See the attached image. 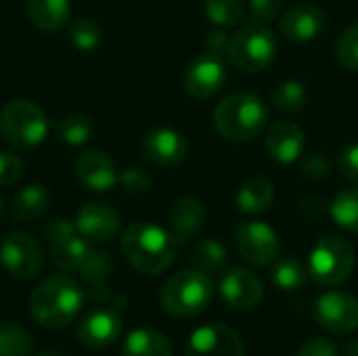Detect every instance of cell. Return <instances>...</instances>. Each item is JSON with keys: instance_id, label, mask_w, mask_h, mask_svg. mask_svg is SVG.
I'll return each mask as SVG.
<instances>
[{"instance_id": "cell-7", "label": "cell", "mask_w": 358, "mask_h": 356, "mask_svg": "<svg viewBox=\"0 0 358 356\" xmlns=\"http://www.w3.org/2000/svg\"><path fill=\"white\" fill-rule=\"evenodd\" d=\"M277 52V40L273 31L260 21L245 25L231 38L229 59L235 67L243 71H260L264 69Z\"/></svg>"}, {"instance_id": "cell-19", "label": "cell", "mask_w": 358, "mask_h": 356, "mask_svg": "<svg viewBox=\"0 0 358 356\" xmlns=\"http://www.w3.org/2000/svg\"><path fill=\"white\" fill-rule=\"evenodd\" d=\"M268 155L279 164H292L304 151V132L298 124L289 120L277 122L266 134Z\"/></svg>"}, {"instance_id": "cell-31", "label": "cell", "mask_w": 358, "mask_h": 356, "mask_svg": "<svg viewBox=\"0 0 358 356\" xmlns=\"http://www.w3.org/2000/svg\"><path fill=\"white\" fill-rule=\"evenodd\" d=\"M331 216L342 229H346L350 233H358V189L342 191L334 199Z\"/></svg>"}, {"instance_id": "cell-28", "label": "cell", "mask_w": 358, "mask_h": 356, "mask_svg": "<svg viewBox=\"0 0 358 356\" xmlns=\"http://www.w3.org/2000/svg\"><path fill=\"white\" fill-rule=\"evenodd\" d=\"M34 338L17 323H0V356H31Z\"/></svg>"}, {"instance_id": "cell-39", "label": "cell", "mask_w": 358, "mask_h": 356, "mask_svg": "<svg viewBox=\"0 0 358 356\" xmlns=\"http://www.w3.org/2000/svg\"><path fill=\"white\" fill-rule=\"evenodd\" d=\"M283 2L285 0H250V8L258 21H273L279 17Z\"/></svg>"}, {"instance_id": "cell-8", "label": "cell", "mask_w": 358, "mask_h": 356, "mask_svg": "<svg viewBox=\"0 0 358 356\" xmlns=\"http://www.w3.org/2000/svg\"><path fill=\"white\" fill-rule=\"evenodd\" d=\"M44 239L48 243L50 260L57 269L65 273H78L88 250L90 241L80 235L76 222L57 218L44 229Z\"/></svg>"}, {"instance_id": "cell-37", "label": "cell", "mask_w": 358, "mask_h": 356, "mask_svg": "<svg viewBox=\"0 0 358 356\" xmlns=\"http://www.w3.org/2000/svg\"><path fill=\"white\" fill-rule=\"evenodd\" d=\"M23 176V162L10 151H0V187L15 185Z\"/></svg>"}, {"instance_id": "cell-1", "label": "cell", "mask_w": 358, "mask_h": 356, "mask_svg": "<svg viewBox=\"0 0 358 356\" xmlns=\"http://www.w3.org/2000/svg\"><path fill=\"white\" fill-rule=\"evenodd\" d=\"M178 241L172 231L151 222H134L122 237V254L126 262L143 275H159L176 258Z\"/></svg>"}, {"instance_id": "cell-16", "label": "cell", "mask_w": 358, "mask_h": 356, "mask_svg": "<svg viewBox=\"0 0 358 356\" xmlns=\"http://www.w3.org/2000/svg\"><path fill=\"white\" fill-rule=\"evenodd\" d=\"M189 151L187 138L172 128H153L143 138V153L145 157L162 168L178 166Z\"/></svg>"}, {"instance_id": "cell-25", "label": "cell", "mask_w": 358, "mask_h": 356, "mask_svg": "<svg viewBox=\"0 0 358 356\" xmlns=\"http://www.w3.org/2000/svg\"><path fill=\"white\" fill-rule=\"evenodd\" d=\"M275 199V187L268 178L254 176L237 193V208L245 214H260L271 208Z\"/></svg>"}, {"instance_id": "cell-13", "label": "cell", "mask_w": 358, "mask_h": 356, "mask_svg": "<svg viewBox=\"0 0 358 356\" xmlns=\"http://www.w3.org/2000/svg\"><path fill=\"white\" fill-rule=\"evenodd\" d=\"M122 334V317L115 308H92L86 313L78 327H76V338L88 346V348H109L111 344L117 342Z\"/></svg>"}, {"instance_id": "cell-29", "label": "cell", "mask_w": 358, "mask_h": 356, "mask_svg": "<svg viewBox=\"0 0 358 356\" xmlns=\"http://www.w3.org/2000/svg\"><path fill=\"white\" fill-rule=\"evenodd\" d=\"M59 138L71 147H78V145H84L90 136H92V120L88 115H82V113H71V115H65L63 120L57 122L55 126Z\"/></svg>"}, {"instance_id": "cell-36", "label": "cell", "mask_w": 358, "mask_h": 356, "mask_svg": "<svg viewBox=\"0 0 358 356\" xmlns=\"http://www.w3.org/2000/svg\"><path fill=\"white\" fill-rule=\"evenodd\" d=\"M120 183H122L124 191L132 193V195H145L151 189V176L141 168H128L126 172H122Z\"/></svg>"}, {"instance_id": "cell-27", "label": "cell", "mask_w": 358, "mask_h": 356, "mask_svg": "<svg viewBox=\"0 0 358 356\" xmlns=\"http://www.w3.org/2000/svg\"><path fill=\"white\" fill-rule=\"evenodd\" d=\"M308 266H304L302 260L298 258H281L275 260V266L271 271L273 283L283 290V292H298L306 285L308 281Z\"/></svg>"}, {"instance_id": "cell-35", "label": "cell", "mask_w": 358, "mask_h": 356, "mask_svg": "<svg viewBox=\"0 0 358 356\" xmlns=\"http://www.w3.org/2000/svg\"><path fill=\"white\" fill-rule=\"evenodd\" d=\"M336 57L346 67L358 71V23L350 25L336 42Z\"/></svg>"}, {"instance_id": "cell-18", "label": "cell", "mask_w": 358, "mask_h": 356, "mask_svg": "<svg viewBox=\"0 0 358 356\" xmlns=\"http://www.w3.org/2000/svg\"><path fill=\"white\" fill-rule=\"evenodd\" d=\"M76 178L88 191H109L120 180V174L105 151H84L76 159Z\"/></svg>"}, {"instance_id": "cell-23", "label": "cell", "mask_w": 358, "mask_h": 356, "mask_svg": "<svg viewBox=\"0 0 358 356\" xmlns=\"http://www.w3.org/2000/svg\"><path fill=\"white\" fill-rule=\"evenodd\" d=\"M172 342L155 329H134L126 336L122 356H172Z\"/></svg>"}, {"instance_id": "cell-3", "label": "cell", "mask_w": 358, "mask_h": 356, "mask_svg": "<svg viewBox=\"0 0 358 356\" xmlns=\"http://www.w3.org/2000/svg\"><path fill=\"white\" fill-rule=\"evenodd\" d=\"M266 122V105L250 92L227 97L214 111V126L229 141H252L264 130Z\"/></svg>"}, {"instance_id": "cell-9", "label": "cell", "mask_w": 358, "mask_h": 356, "mask_svg": "<svg viewBox=\"0 0 358 356\" xmlns=\"http://www.w3.org/2000/svg\"><path fill=\"white\" fill-rule=\"evenodd\" d=\"M0 262L17 279H34L44 269V250L27 233H10L0 243Z\"/></svg>"}, {"instance_id": "cell-2", "label": "cell", "mask_w": 358, "mask_h": 356, "mask_svg": "<svg viewBox=\"0 0 358 356\" xmlns=\"http://www.w3.org/2000/svg\"><path fill=\"white\" fill-rule=\"evenodd\" d=\"M86 292L69 275H52L44 279L29 296V313L44 329H61L82 311Z\"/></svg>"}, {"instance_id": "cell-17", "label": "cell", "mask_w": 358, "mask_h": 356, "mask_svg": "<svg viewBox=\"0 0 358 356\" xmlns=\"http://www.w3.org/2000/svg\"><path fill=\"white\" fill-rule=\"evenodd\" d=\"M76 227L82 237L94 243H107L111 241L120 231V214L101 201H90L84 208H80L76 216Z\"/></svg>"}, {"instance_id": "cell-38", "label": "cell", "mask_w": 358, "mask_h": 356, "mask_svg": "<svg viewBox=\"0 0 358 356\" xmlns=\"http://www.w3.org/2000/svg\"><path fill=\"white\" fill-rule=\"evenodd\" d=\"M340 170L342 174L350 180L358 185V143H352V145H346L342 151H340Z\"/></svg>"}, {"instance_id": "cell-26", "label": "cell", "mask_w": 358, "mask_h": 356, "mask_svg": "<svg viewBox=\"0 0 358 356\" xmlns=\"http://www.w3.org/2000/svg\"><path fill=\"white\" fill-rule=\"evenodd\" d=\"M191 262H193L195 271H199L208 277H214V275L222 273L227 266V250L216 239H203L195 245V250L191 254Z\"/></svg>"}, {"instance_id": "cell-20", "label": "cell", "mask_w": 358, "mask_h": 356, "mask_svg": "<svg viewBox=\"0 0 358 356\" xmlns=\"http://www.w3.org/2000/svg\"><path fill=\"white\" fill-rule=\"evenodd\" d=\"M325 27V15L313 4H298L281 19V31L287 40L310 42Z\"/></svg>"}, {"instance_id": "cell-5", "label": "cell", "mask_w": 358, "mask_h": 356, "mask_svg": "<svg viewBox=\"0 0 358 356\" xmlns=\"http://www.w3.org/2000/svg\"><path fill=\"white\" fill-rule=\"evenodd\" d=\"M46 132L48 120L36 103L13 99L0 109V134L15 149H31L40 145Z\"/></svg>"}, {"instance_id": "cell-41", "label": "cell", "mask_w": 358, "mask_h": 356, "mask_svg": "<svg viewBox=\"0 0 358 356\" xmlns=\"http://www.w3.org/2000/svg\"><path fill=\"white\" fill-rule=\"evenodd\" d=\"M206 48H208L210 55L222 59V55H229V48H231V38H229V34L222 31V29L212 31V34L206 38Z\"/></svg>"}, {"instance_id": "cell-44", "label": "cell", "mask_w": 358, "mask_h": 356, "mask_svg": "<svg viewBox=\"0 0 358 356\" xmlns=\"http://www.w3.org/2000/svg\"><path fill=\"white\" fill-rule=\"evenodd\" d=\"M36 356H63L61 353H57V350H42V353H38Z\"/></svg>"}, {"instance_id": "cell-11", "label": "cell", "mask_w": 358, "mask_h": 356, "mask_svg": "<svg viewBox=\"0 0 358 356\" xmlns=\"http://www.w3.org/2000/svg\"><path fill=\"white\" fill-rule=\"evenodd\" d=\"M185 356H245V348L235 329L222 323H210L191 334Z\"/></svg>"}, {"instance_id": "cell-14", "label": "cell", "mask_w": 358, "mask_h": 356, "mask_svg": "<svg viewBox=\"0 0 358 356\" xmlns=\"http://www.w3.org/2000/svg\"><path fill=\"white\" fill-rule=\"evenodd\" d=\"M227 82V69L222 65L220 57H214L210 52L197 57L193 63H189L185 71V88L195 99H210Z\"/></svg>"}, {"instance_id": "cell-24", "label": "cell", "mask_w": 358, "mask_h": 356, "mask_svg": "<svg viewBox=\"0 0 358 356\" xmlns=\"http://www.w3.org/2000/svg\"><path fill=\"white\" fill-rule=\"evenodd\" d=\"M25 8L29 21L44 31L63 27L69 17V0H27Z\"/></svg>"}, {"instance_id": "cell-42", "label": "cell", "mask_w": 358, "mask_h": 356, "mask_svg": "<svg viewBox=\"0 0 358 356\" xmlns=\"http://www.w3.org/2000/svg\"><path fill=\"white\" fill-rule=\"evenodd\" d=\"M111 298H113L111 290L103 283H92V287L86 292V300L92 304H105V302H111Z\"/></svg>"}, {"instance_id": "cell-12", "label": "cell", "mask_w": 358, "mask_h": 356, "mask_svg": "<svg viewBox=\"0 0 358 356\" xmlns=\"http://www.w3.org/2000/svg\"><path fill=\"white\" fill-rule=\"evenodd\" d=\"M315 317L331 334H350L358 327V300L348 292H327L317 300Z\"/></svg>"}, {"instance_id": "cell-10", "label": "cell", "mask_w": 358, "mask_h": 356, "mask_svg": "<svg viewBox=\"0 0 358 356\" xmlns=\"http://www.w3.org/2000/svg\"><path fill=\"white\" fill-rule=\"evenodd\" d=\"M235 245L239 256L256 266H268L279 258V237L277 233L260 220H248L239 225L235 233Z\"/></svg>"}, {"instance_id": "cell-4", "label": "cell", "mask_w": 358, "mask_h": 356, "mask_svg": "<svg viewBox=\"0 0 358 356\" xmlns=\"http://www.w3.org/2000/svg\"><path fill=\"white\" fill-rule=\"evenodd\" d=\"M214 298L212 279L195 269L180 271L162 287V306L174 317H197Z\"/></svg>"}, {"instance_id": "cell-21", "label": "cell", "mask_w": 358, "mask_h": 356, "mask_svg": "<svg viewBox=\"0 0 358 356\" xmlns=\"http://www.w3.org/2000/svg\"><path fill=\"white\" fill-rule=\"evenodd\" d=\"M206 222V208L195 197L178 199L170 210V229L176 241L182 245L191 237H195Z\"/></svg>"}, {"instance_id": "cell-15", "label": "cell", "mask_w": 358, "mask_h": 356, "mask_svg": "<svg viewBox=\"0 0 358 356\" xmlns=\"http://www.w3.org/2000/svg\"><path fill=\"white\" fill-rule=\"evenodd\" d=\"M220 294L224 302L235 311H252L264 298L262 281L248 269H231L220 281Z\"/></svg>"}, {"instance_id": "cell-30", "label": "cell", "mask_w": 358, "mask_h": 356, "mask_svg": "<svg viewBox=\"0 0 358 356\" xmlns=\"http://www.w3.org/2000/svg\"><path fill=\"white\" fill-rule=\"evenodd\" d=\"M111 273H113V258L109 256V252L90 245L78 275L88 283H103L105 279L111 277Z\"/></svg>"}, {"instance_id": "cell-33", "label": "cell", "mask_w": 358, "mask_h": 356, "mask_svg": "<svg viewBox=\"0 0 358 356\" xmlns=\"http://www.w3.org/2000/svg\"><path fill=\"white\" fill-rule=\"evenodd\" d=\"M206 15L212 23L220 27H231L243 19L245 8L241 0H206Z\"/></svg>"}, {"instance_id": "cell-6", "label": "cell", "mask_w": 358, "mask_h": 356, "mask_svg": "<svg viewBox=\"0 0 358 356\" xmlns=\"http://www.w3.org/2000/svg\"><path fill=\"white\" fill-rule=\"evenodd\" d=\"M352 269L355 250L346 239L338 235H327L319 239L308 258V275L317 285L323 287H336L344 283L352 275Z\"/></svg>"}, {"instance_id": "cell-43", "label": "cell", "mask_w": 358, "mask_h": 356, "mask_svg": "<svg viewBox=\"0 0 358 356\" xmlns=\"http://www.w3.org/2000/svg\"><path fill=\"white\" fill-rule=\"evenodd\" d=\"M346 356H358V340H355V342H350L348 346H346Z\"/></svg>"}, {"instance_id": "cell-40", "label": "cell", "mask_w": 358, "mask_h": 356, "mask_svg": "<svg viewBox=\"0 0 358 356\" xmlns=\"http://www.w3.org/2000/svg\"><path fill=\"white\" fill-rule=\"evenodd\" d=\"M298 356H340V353L334 342H329L325 338H315L300 346Z\"/></svg>"}, {"instance_id": "cell-32", "label": "cell", "mask_w": 358, "mask_h": 356, "mask_svg": "<svg viewBox=\"0 0 358 356\" xmlns=\"http://www.w3.org/2000/svg\"><path fill=\"white\" fill-rule=\"evenodd\" d=\"M308 101V92L306 88L296 82V80H287V82H281L275 90H273V103L277 109L281 111H300L304 109Z\"/></svg>"}, {"instance_id": "cell-45", "label": "cell", "mask_w": 358, "mask_h": 356, "mask_svg": "<svg viewBox=\"0 0 358 356\" xmlns=\"http://www.w3.org/2000/svg\"><path fill=\"white\" fill-rule=\"evenodd\" d=\"M2 210H4V204H2V195H0V216H2Z\"/></svg>"}, {"instance_id": "cell-34", "label": "cell", "mask_w": 358, "mask_h": 356, "mask_svg": "<svg viewBox=\"0 0 358 356\" xmlns=\"http://www.w3.org/2000/svg\"><path fill=\"white\" fill-rule=\"evenodd\" d=\"M101 27L99 23H94L92 19L88 17H82V19H76L69 27V40L76 48L80 50H92L101 44Z\"/></svg>"}, {"instance_id": "cell-22", "label": "cell", "mask_w": 358, "mask_h": 356, "mask_svg": "<svg viewBox=\"0 0 358 356\" xmlns=\"http://www.w3.org/2000/svg\"><path fill=\"white\" fill-rule=\"evenodd\" d=\"M48 204L50 193L44 185H27L15 195L10 204V216L17 222H31L48 210Z\"/></svg>"}]
</instances>
